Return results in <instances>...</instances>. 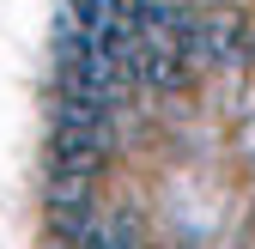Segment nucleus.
Masks as SVG:
<instances>
[{"label": "nucleus", "mask_w": 255, "mask_h": 249, "mask_svg": "<svg viewBox=\"0 0 255 249\" xmlns=\"http://www.w3.org/2000/svg\"><path fill=\"white\" fill-rule=\"evenodd\" d=\"M188 55H195V67H237L249 61V24L237 12H195Z\"/></svg>", "instance_id": "obj_2"}, {"label": "nucleus", "mask_w": 255, "mask_h": 249, "mask_svg": "<svg viewBox=\"0 0 255 249\" xmlns=\"http://www.w3.org/2000/svg\"><path fill=\"white\" fill-rule=\"evenodd\" d=\"M116 146V128H98V122H55L49 134V170L55 176H98L104 158Z\"/></svg>", "instance_id": "obj_1"}, {"label": "nucleus", "mask_w": 255, "mask_h": 249, "mask_svg": "<svg viewBox=\"0 0 255 249\" xmlns=\"http://www.w3.org/2000/svg\"><path fill=\"white\" fill-rule=\"evenodd\" d=\"M249 152H255V128H249Z\"/></svg>", "instance_id": "obj_3"}]
</instances>
